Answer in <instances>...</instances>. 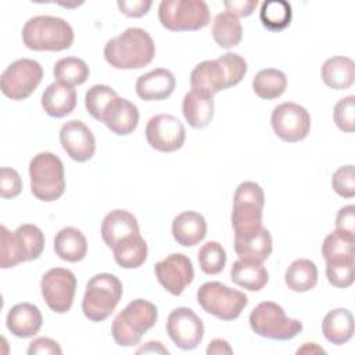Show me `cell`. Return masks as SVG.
Masks as SVG:
<instances>
[{
	"mask_svg": "<svg viewBox=\"0 0 355 355\" xmlns=\"http://www.w3.org/2000/svg\"><path fill=\"white\" fill-rule=\"evenodd\" d=\"M333 118L340 130L352 133L355 130V97L347 96L338 100L334 105Z\"/></svg>",
	"mask_w": 355,
	"mask_h": 355,
	"instance_id": "cell-42",
	"label": "cell"
},
{
	"mask_svg": "<svg viewBox=\"0 0 355 355\" xmlns=\"http://www.w3.org/2000/svg\"><path fill=\"white\" fill-rule=\"evenodd\" d=\"M270 125L276 136L283 141L297 143L308 136L311 130V115L302 105L286 101L273 108Z\"/></svg>",
	"mask_w": 355,
	"mask_h": 355,
	"instance_id": "cell-13",
	"label": "cell"
},
{
	"mask_svg": "<svg viewBox=\"0 0 355 355\" xmlns=\"http://www.w3.org/2000/svg\"><path fill=\"white\" fill-rule=\"evenodd\" d=\"M22 42L35 51H61L72 46L73 29L60 17L36 15L25 22Z\"/></svg>",
	"mask_w": 355,
	"mask_h": 355,
	"instance_id": "cell-3",
	"label": "cell"
},
{
	"mask_svg": "<svg viewBox=\"0 0 355 355\" xmlns=\"http://www.w3.org/2000/svg\"><path fill=\"white\" fill-rule=\"evenodd\" d=\"M139 118L137 107L132 101L116 96L104 111L100 122H103L112 133L126 136L137 128Z\"/></svg>",
	"mask_w": 355,
	"mask_h": 355,
	"instance_id": "cell-18",
	"label": "cell"
},
{
	"mask_svg": "<svg viewBox=\"0 0 355 355\" xmlns=\"http://www.w3.org/2000/svg\"><path fill=\"white\" fill-rule=\"evenodd\" d=\"M287 87L286 75L276 68L261 69L252 79L254 93L263 100L280 97Z\"/></svg>",
	"mask_w": 355,
	"mask_h": 355,
	"instance_id": "cell-33",
	"label": "cell"
},
{
	"mask_svg": "<svg viewBox=\"0 0 355 355\" xmlns=\"http://www.w3.org/2000/svg\"><path fill=\"white\" fill-rule=\"evenodd\" d=\"M116 6L122 14L132 17V18H140L148 12L150 7L153 6V1H150V0H118Z\"/></svg>",
	"mask_w": 355,
	"mask_h": 355,
	"instance_id": "cell-46",
	"label": "cell"
},
{
	"mask_svg": "<svg viewBox=\"0 0 355 355\" xmlns=\"http://www.w3.org/2000/svg\"><path fill=\"white\" fill-rule=\"evenodd\" d=\"M158 319L157 306L143 298L130 301L114 319L111 334L121 347L137 345Z\"/></svg>",
	"mask_w": 355,
	"mask_h": 355,
	"instance_id": "cell-4",
	"label": "cell"
},
{
	"mask_svg": "<svg viewBox=\"0 0 355 355\" xmlns=\"http://www.w3.org/2000/svg\"><path fill=\"white\" fill-rule=\"evenodd\" d=\"M22 190V180L19 173L8 166L0 171V196L3 198H15Z\"/></svg>",
	"mask_w": 355,
	"mask_h": 355,
	"instance_id": "cell-44",
	"label": "cell"
},
{
	"mask_svg": "<svg viewBox=\"0 0 355 355\" xmlns=\"http://www.w3.org/2000/svg\"><path fill=\"white\" fill-rule=\"evenodd\" d=\"M297 354H326V351L315 343H305L301 348L297 349Z\"/></svg>",
	"mask_w": 355,
	"mask_h": 355,
	"instance_id": "cell-51",
	"label": "cell"
},
{
	"mask_svg": "<svg viewBox=\"0 0 355 355\" xmlns=\"http://www.w3.org/2000/svg\"><path fill=\"white\" fill-rule=\"evenodd\" d=\"M148 144L161 153H173L183 147L186 140L184 125L171 114H158L148 119L146 126Z\"/></svg>",
	"mask_w": 355,
	"mask_h": 355,
	"instance_id": "cell-14",
	"label": "cell"
},
{
	"mask_svg": "<svg viewBox=\"0 0 355 355\" xmlns=\"http://www.w3.org/2000/svg\"><path fill=\"white\" fill-rule=\"evenodd\" d=\"M166 333L176 347L190 351L202 341L204 324L193 309L179 306L175 308L166 319Z\"/></svg>",
	"mask_w": 355,
	"mask_h": 355,
	"instance_id": "cell-15",
	"label": "cell"
},
{
	"mask_svg": "<svg viewBox=\"0 0 355 355\" xmlns=\"http://www.w3.org/2000/svg\"><path fill=\"white\" fill-rule=\"evenodd\" d=\"M293 18L291 4L284 0L263 1L259 11V19L262 25L273 32L286 29Z\"/></svg>",
	"mask_w": 355,
	"mask_h": 355,
	"instance_id": "cell-35",
	"label": "cell"
},
{
	"mask_svg": "<svg viewBox=\"0 0 355 355\" xmlns=\"http://www.w3.org/2000/svg\"><path fill=\"white\" fill-rule=\"evenodd\" d=\"M212 37L222 49L236 47L243 37V28L239 18L227 11L216 14L212 22Z\"/></svg>",
	"mask_w": 355,
	"mask_h": 355,
	"instance_id": "cell-32",
	"label": "cell"
},
{
	"mask_svg": "<svg viewBox=\"0 0 355 355\" xmlns=\"http://www.w3.org/2000/svg\"><path fill=\"white\" fill-rule=\"evenodd\" d=\"M158 18L164 28L172 32L198 31L211 21L209 7L202 0H162Z\"/></svg>",
	"mask_w": 355,
	"mask_h": 355,
	"instance_id": "cell-7",
	"label": "cell"
},
{
	"mask_svg": "<svg viewBox=\"0 0 355 355\" xmlns=\"http://www.w3.org/2000/svg\"><path fill=\"white\" fill-rule=\"evenodd\" d=\"M32 194L44 202L58 200L65 191L64 164L53 153L36 154L29 162Z\"/></svg>",
	"mask_w": 355,
	"mask_h": 355,
	"instance_id": "cell-5",
	"label": "cell"
},
{
	"mask_svg": "<svg viewBox=\"0 0 355 355\" xmlns=\"http://www.w3.org/2000/svg\"><path fill=\"white\" fill-rule=\"evenodd\" d=\"M354 244L355 237L334 230L324 237L322 244V255L324 261L354 258Z\"/></svg>",
	"mask_w": 355,
	"mask_h": 355,
	"instance_id": "cell-36",
	"label": "cell"
},
{
	"mask_svg": "<svg viewBox=\"0 0 355 355\" xmlns=\"http://www.w3.org/2000/svg\"><path fill=\"white\" fill-rule=\"evenodd\" d=\"M230 279L239 287L250 291H259L266 286L269 280V273L262 262L239 258L232 265Z\"/></svg>",
	"mask_w": 355,
	"mask_h": 355,
	"instance_id": "cell-27",
	"label": "cell"
},
{
	"mask_svg": "<svg viewBox=\"0 0 355 355\" xmlns=\"http://www.w3.org/2000/svg\"><path fill=\"white\" fill-rule=\"evenodd\" d=\"M60 143L64 151L76 162H86L96 153L93 132L82 121L71 119L60 129Z\"/></svg>",
	"mask_w": 355,
	"mask_h": 355,
	"instance_id": "cell-17",
	"label": "cell"
},
{
	"mask_svg": "<svg viewBox=\"0 0 355 355\" xmlns=\"http://www.w3.org/2000/svg\"><path fill=\"white\" fill-rule=\"evenodd\" d=\"M115 262L125 269H135L144 263L147 259V243L140 233L128 236L118 241L112 248Z\"/></svg>",
	"mask_w": 355,
	"mask_h": 355,
	"instance_id": "cell-30",
	"label": "cell"
},
{
	"mask_svg": "<svg viewBox=\"0 0 355 355\" xmlns=\"http://www.w3.org/2000/svg\"><path fill=\"white\" fill-rule=\"evenodd\" d=\"M43 79L42 65L31 58H19L11 62L0 78L1 93L11 100L28 98Z\"/></svg>",
	"mask_w": 355,
	"mask_h": 355,
	"instance_id": "cell-11",
	"label": "cell"
},
{
	"mask_svg": "<svg viewBox=\"0 0 355 355\" xmlns=\"http://www.w3.org/2000/svg\"><path fill=\"white\" fill-rule=\"evenodd\" d=\"M155 55V44L150 33L141 28H128L104 46V58L115 69H140Z\"/></svg>",
	"mask_w": 355,
	"mask_h": 355,
	"instance_id": "cell-1",
	"label": "cell"
},
{
	"mask_svg": "<svg viewBox=\"0 0 355 355\" xmlns=\"http://www.w3.org/2000/svg\"><path fill=\"white\" fill-rule=\"evenodd\" d=\"M284 282L287 287L295 293L312 290L318 283V268L315 262L306 258L293 261L286 269Z\"/></svg>",
	"mask_w": 355,
	"mask_h": 355,
	"instance_id": "cell-31",
	"label": "cell"
},
{
	"mask_svg": "<svg viewBox=\"0 0 355 355\" xmlns=\"http://www.w3.org/2000/svg\"><path fill=\"white\" fill-rule=\"evenodd\" d=\"M207 354L208 355H220V354H233V348L226 340L222 338H215L209 343L207 347Z\"/></svg>",
	"mask_w": 355,
	"mask_h": 355,
	"instance_id": "cell-49",
	"label": "cell"
},
{
	"mask_svg": "<svg viewBox=\"0 0 355 355\" xmlns=\"http://www.w3.org/2000/svg\"><path fill=\"white\" fill-rule=\"evenodd\" d=\"M214 110H215V101H214V96L209 93L191 89L183 97L182 111H183L184 119L189 122L191 128L201 129L208 126L214 118Z\"/></svg>",
	"mask_w": 355,
	"mask_h": 355,
	"instance_id": "cell-22",
	"label": "cell"
},
{
	"mask_svg": "<svg viewBox=\"0 0 355 355\" xmlns=\"http://www.w3.org/2000/svg\"><path fill=\"white\" fill-rule=\"evenodd\" d=\"M324 338L336 345L348 343L354 334V316L345 308H337L324 316L322 322Z\"/></svg>",
	"mask_w": 355,
	"mask_h": 355,
	"instance_id": "cell-28",
	"label": "cell"
},
{
	"mask_svg": "<svg viewBox=\"0 0 355 355\" xmlns=\"http://www.w3.org/2000/svg\"><path fill=\"white\" fill-rule=\"evenodd\" d=\"M333 190L343 198H352L355 196V172L354 165L340 166L331 178Z\"/></svg>",
	"mask_w": 355,
	"mask_h": 355,
	"instance_id": "cell-43",
	"label": "cell"
},
{
	"mask_svg": "<svg viewBox=\"0 0 355 355\" xmlns=\"http://www.w3.org/2000/svg\"><path fill=\"white\" fill-rule=\"evenodd\" d=\"M265 194L255 182H243L237 186L233 197L232 226L234 234H244L262 226Z\"/></svg>",
	"mask_w": 355,
	"mask_h": 355,
	"instance_id": "cell-10",
	"label": "cell"
},
{
	"mask_svg": "<svg viewBox=\"0 0 355 355\" xmlns=\"http://www.w3.org/2000/svg\"><path fill=\"white\" fill-rule=\"evenodd\" d=\"M320 75L324 85L330 89L344 90L354 83L355 64L349 57H330L323 62Z\"/></svg>",
	"mask_w": 355,
	"mask_h": 355,
	"instance_id": "cell-26",
	"label": "cell"
},
{
	"mask_svg": "<svg viewBox=\"0 0 355 355\" xmlns=\"http://www.w3.org/2000/svg\"><path fill=\"white\" fill-rule=\"evenodd\" d=\"M14 233L24 248L26 261L37 259L42 255V252L44 250L46 240H44L43 232L36 225L24 223L21 226H18L14 230Z\"/></svg>",
	"mask_w": 355,
	"mask_h": 355,
	"instance_id": "cell-37",
	"label": "cell"
},
{
	"mask_svg": "<svg viewBox=\"0 0 355 355\" xmlns=\"http://www.w3.org/2000/svg\"><path fill=\"white\" fill-rule=\"evenodd\" d=\"M136 233H140L137 219L126 209H114L101 222V237L110 248L122 239Z\"/></svg>",
	"mask_w": 355,
	"mask_h": 355,
	"instance_id": "cell-24",
	"label": "cell"
},
{
	"mask_svg": "<svg viewBox=\"0 0 355 355\" xmlns=\"http://www.w3.org/2000/svg\"><path fill=\"white\" fill-rule=\"evenodd\" d=\"M336 230L355 237V205L351 204L340 208L336 216Z\"/></svg>",
	"mask_w": 355,
	"mask_h": 355,
	"instance_id": "cell-45",
	"label": "cell"
},
{
	"mask_svg": "<svg viewBox=\"0 0 355 355\" xmlns=\"http://www.w3.org/2000/svg\"><path fill=\"white\" fill-rule=\"evenodd\" d=\"M137 354H146V352H155V354H169V351L159 343V341H148L146 343L143 347H140L137 351Z\"/></svg>",
	"mask_w": 355,
	"mask_h": 355,
	"instance_id": "cell-50",
	"label": "cell"
},
{
	"mask_svg": "<svg viewBox=\"0 0 355 355\" xmlns=\"http://www.w3.org/2000/svg\"><path fill=\"white\" fill-rule=\"evenodd\" d=\"M54 251L62 261L79 262L87 254L86 237L76 227H64L54 237Z\"/></svg>",
	"mask_w": 355,
	"mask_h": 355,
	"instance_id": "cell-29",
	"label": "cell"
},
{
	"mask_svg": "<svg viewBox=\"0 0 355 355\" xmlns=\"http://www.w3.org/2000/svg\"><path fill=\"white\" fill-rule=\"evenodd\" d=\"M90 69L87 64L78 57H65L55 62L53 68V75L58 83L67 86H79L85 83L89 78Z\"/></svg>",
	"mask_w": 355,
	"mask_h": 355,
	"instance_id": "cell-34",
	"label": "cell"
},
{
	"mask_svg": "<svg viewBox=\"0 0 355 355\" xmlns=\"http://www.w3.org/2000/svg\"><path fill=\"white\" fill-rule=\"evenodd\" d=\"M176 86L173 73L166 68H155L136 80V94L144 101L168 98Z\"/></svg>",
	"mask_w": 355,
	"mask_h": 355,
	"instance_id": "cell-19",
	"label": "cell"
},
{
	"mask_svg": "<svg viewBox=\"0 0 355 355\" xmlns=\"http://www.w3.org/2000/svg\"><path fill=\"white\" fill-rule=\"evenodd\" d=\"M272 236L263 226L244 234H234V251L240 259L263 262L272 254Z\"/></svg>",
	"mask_w": 355,
	"mask_h": 355,
	"instance_id": "cell-20",
	"label": "cell"
},
{
	"mask_svg": "<svg viewBox=\"0 0 355 355\" xmlns=\"http://www.w3.org/2000/svg\"><path fill=\"white\" fill-rule=\"evenodd\" d=\"M29 355H39V354H57L61 355L62 349L57 341L49 337H37L35 338L28 347Z\"/></svg>",
	"mask_w": 355,
	"mask_h": 355,
	"instance_id": "cell-47",
	"label": "cell"
},
{
	"mask_svg": "<svg viewBox=\"0 0 355 355\" xmlns=\"http://www.w3.org/2000/svg\"><path fill=\"white\" fill-rule=\"evenodd\" d=\"M198 263L204 273L218 275L226 265V251L218 241H208L198 250Z\"/></svg>",
	"mask_w": 355,
	"mask_h": 355,
	"instance_id": "cell-39",
	"label": "cell"
},
{
	"mask_svg": "<svg viewBox=\"0 0 355 355\" xmlns=\"http://www.w3.org/2000/svg\"><path fill=\"white\" fill-rule=\"evenodd\" d=\"M227 12L233 14L234 17H248L254 12L258 6L257 0H232L223 3Z\"/></svg>",
	"mask_w": 355,
	"mask_h": 355,
	"instance_id": "cell-48",
	"label": "cell"
},
{
	"mask_svg": "<svg viewBox=\"0 0 355 355\" xmlns=\"http://www.w3.org/2000/svg\"><path fill=\"white\" fill-rule=\"evenodd\" d=\"M76 105V92L73 87L54 82L42 94V107L53 118L69 115Z\"/></svg>",
	"mask_w": 355,
	"mask_h": 355,
	"instance_id": "cell-25",
	"label": "cell"
},
{
	"mask_svg": "<svg viewBox=\"0 0 355 355\" xmlns=\"http://www.w3.org/2000/svg\"><path fill=\"white\" fill-rule=\"evenodd\" d=\"M118 96V93L107 85H94L85 94V105L87 112L97 121H101V116L110 103Z\"/></svg>",
	"mask_w": 355,
	"mask_h": 355,
	"instance_id": "cell-40",
	"label": "cell"
},
{
	"mask_svg": "<svg viewBox=\"0 0 355 355\" xmlns=\"http://www.w3.org/2000/svg\"><path fill=\"white\" fill-rule=\"evenodd\" d=\"M42 295L47 306L55 313H67L75 298L76 277L65 268L49 269L40 280Z\"/></svg>",
	"mask_w": 355,
	"mask_h": 355,
	"instance_id": "cell-12",
	"label": "cell"
},
{
	"mask_svg": "<svg viewBox=\"0 0 355 355\" xmlns=\"http://www.w3.org/2000/svg\"><path fill=\"white\" fill-rule=\"evenodd\" d=\"M250 326L255 334L279 341L291 340L302 330L300 320L287 318L284 309L272 301H262L251 311Z\"/></svg>",
	"mask_w": 355,
	"mask_h": 355,
	"instance_id": "cell-8",
	"label": "cell"
},
{
	"mask_svg": "<svg viewBox=\"0 0 355 355\" xmlns=\"http://www.w3.org/2000/svg\"><path fill=\"white\" fill-rule=\"evenodd\" d=\"M326 276L331 286L347 288L354 283V258L326 261Z\"/></svg>",
	"mask_w": 355,
	"mask_h": 355,
	"instance_id": "cell-41",
	"label": "cell"
},
{
	"mask_svg": "<svg viewBox=\"0 0 355 355\" xmlns=\"http://www.w3.org/2000/svg\"><path fill=\"white\" fill-rule=\"evenodd\" d=\"M198 305L220 320H234L248 304V297L220 282H207L197 290Z\"/></svg>",
	"mask_w": 355,
	"mask_h": 355,
	"instance_id": "cell-9",
	"label": "cell"
},
{
	"mask_svg": "<svg viewBox=\"0 0 355 355\" xmlns=\"http://www.w3.org/2000/svg\"><path fill=\"white\" fill-rule=\"evenodd\" d=\"M207 234L205 218L196 211H183L172 220V236L183 247H193Z\"/></svg>",
	"mask_w": 355,
	"mask_h": 355,
	"instance_id": "cell-23",
	"label": "cell"
},
{
	"mask_svg": "<svg viewBox=\"0 0 355 355\" xmlns=\"http://www.w3.org/2000/svg\"><path fill=\"white\" fill-rule=\"evenodd\" d=\"M122 283L111 273H97L86 284L82 300L83 315L92 322L105 320L122 298Z\"/></svg>",
	"mask_w": 355,
	"mask_h": 355,
	"instance_id": "cell-6",
	"label": "cell"
},
{
	"mask_svg": "<svg viewBox=\"0 0 355 355\" xmlns=\"http://www.w3.org/2000/svg\"><path fill=\"white\" fill-rule=\"evenodd\" d=\"M43 323V316L39 308L31 302H19L14 305L6 318L7 329L19 338L33 337L39 333Z\"/></svg>",
	"mask_w": 355,
	"mask_h": 355,
	"instance_id": "cell-21",
	"label": "cell"
},
{
	"mask_svg": "<svg viewBox=\"0 0 355 355\" xmlns=\"http://www.w3.org/2000/svg\"><path fill=\"white\" fill-rule=\"evenodd\" d=\"M247 73L245 60L236 53H226L216 60H207L194 67L190 75L191 89L215 94L236 86Z\"/></svg>",
	"mask_w": 355,
	"mask_h": 355,
	"instance_id": "cell-2",
	"label": "cell"
},
{
	"mask_svg": "<svg viewBox=\"0 0 355 355\" xmlns=\"http://www.w3.org/2000/svg\"><path fill=\"white\" fill-rule=\"evenodd\" d=\"M159 284L172 295H180L194 279L191 259L184 254H171L154 266Z\"/></svg>",
	"mask_w": 355,
	"mask_h": 355,
	"instance_id": "cell-16",
	"label": "cell"
},
{
	"mask_svg": "<svg viewBox=\"0 0 355 355\" xmlns=\"http://www.w3.org/2000/svg\"><path fill=\"white\" fill-rule=\"evenodd\" d=\"M0 233H1L0 266L3 269H8V268H14L21 262H25L26 255L15 233L10 232L4 225L0 226Z\"/></svg>",
	"mask_w": 355,
	"mask_h": 355,
	"instance_id": "cell-38",
	"label": "cell"
}]
</instances>
